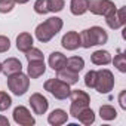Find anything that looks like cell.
<instances>
[{"instance_id":"obj_1","label":"cell","mask_w":126,"mask_h":126,"mask_svg":"<svg viewBox=\"0 0 126 126\" xmlns=\"http://www.w3.org/2000/svg\"><path fill=\"white\" fill-rule=\"evenodd\" d=\"M62 28V19L58 16H52L47 18L45 22L39 24L36 28V37L39 39V42L42 43H47L52 40L53 36H56Z\"/></svg>"},{"instance_id":"obj_2","label":"cell","mask_w":126,"mask_h":126,"mask_svg":"<svg viewBox=\"0 0 126 126\" xmlns=\"http://www.w3.org/2000/svg\"><path fill=\"white\" fill-rule=\"evenodd\" d=\"M80 46L89 49L91 46L105 45L108 40V34L102 27H91L88 30H83L80 34Z\"/></svg>"},{"instance_id":"obj_3","label":"cell","mask_w":126,"mask_h":126,"mask_svg":"<svg viewBox=\"0 0 126 126\" xmlns=\"http://www.w3.org/2000/svg\"><path fill=\"white\" fill-rule=\"evenodd\" d=\"M70 99H71V105H70V114L73 117H77V114L89 107V102H91V96L85 92V91H80V89H71L70 91Z\"/></svg>"},{"instance_id":"obj_4","label":"cell","mask_w":126,"mask_h":126,"mask_svg":"<svg viewBox=\"0 0 126 126\" xmlns=\"http://www.w3.org/2000/svg\"><path fill=\"white\" fill-rule=\"evenodd\" d=\"M28 86H30V79L27 74L19 71V73L8 76V88L14 95H16V96L24 95L28 91Z\"/></svg>"},{"instance_id":"obj_5","label":"cell","mask_w":126,"mask_h":126,"mask_svg":"<svg viewBox=\"0 0 126 126\" xmlns=\"http://www.w3.org/2000/svg\"><path fill=\"white\" fill-rule=\"evenodd\" d=\"M45 91H47L50 95H53L56 99H67L70 95V85L62 82L59 79H49L43 85Z\"/></svg>"},{"instance_id":"obj_6","label":"cell","mask_w":126,"mask_h":126,"mask_svg":"<svg viewBox=\"0 0 126 126\" xmlns=\"http://www.w3.org/2000/svg\"><path fill=\"white\" fill-rule=\"evenodd\" d=\"M114 88V76L110 70L102 68L96 71V80H95V88L99 94H108Z\"/></svg>"},{"instance_id":"obj_7","label":"cell","mask_w":126,"mask_h":126,"mask_svg":"<svg viewBox=\"0 0 126 126\" xmlns=\"http://www.w3.org/2000/svg\"><path fill=\"white\" fill-rule=\"evenodd\" d=\"M88 11H91L94 15H108L110 12L116 11V5L111 0H89Z\"/></svg>"},{"instance_id":"obj_8","label":"cell","mask_w":126,"mask_h":126,"mask_svg":"<svg viewBox=\"0 0 126 126\" xmlns=\"http://www.w3.org/2000/svg\"><path fill=\"white\" fill-rule=\"evenodd\" d=\"M105 22L111 30H119L120 27H123L126 24L125 19V8L116 9L113 12H110L108 15H105Z\"/></svg>"},{"instance_id":"obj_9","label":"cell","mask_w":126,"mask_h":126,"mask_svg":"<svg viewBox=\"0 0 126 126\" xmlns=\"http://www.w3.org/2000/svg\"><path fill=\"white\" fill-rule=\"evenodd\" d=\"M14 120H15V123H18L21 126H33L36 123L34 117L24 105H18L14 110Z\"/></svg>"},{"instance_id":"obj_10","label":"cell","mask_w":126,"mask_h":126,"mask_svg":"<svg viewBox=\"0 0 126 126\" xmlns=\"http://www.w3.org/2000/svg\"><path fill=\"white\" fill-rule=\"evenodd\" d=\"M30 105H31V108H33V111H34V114H45L46 111H47V108H49V102H47V99L42 95V94H33L31 96H30Z\"/></svg>"},{"instance_id":"obj_11","label":"cell","mask_w":126,"mask_h":126,"mask_svg":"<svg viewBox=\"0 0 126 126\" xmlns=\"http://www.w3.org/2000/svg\"><path fill=\"white\" fill-rule=\"evenodd\" d=\"M61 43L62 47L67 50H76L77 47H80V36L76 31H68L67 34H64Z\"/></svg>"},{"instance_id":"obj_12","label":"cell","mask_w":126,"mask_h":126,"mask_svg":"<svg viewBox=\"0 0 126 126\" xmlns=\"http://www.w3.org/2000/svg\"><path fill=\"white\" fill-rule=\"evenodd\" d=\"M28 77L31 79H39L40 76L45 74L46 71V64L45 59H37V61H28Z\"/></svg>"},{"instance_id":"obj_13","label":"cell","mask_w":126,"mask_h":126,"mask_svg":"<svg viewBox=\"0 0 126 126\" xmlns=\"http://www.w3.org/2000/svg\"><path fill=\"white\" fill-rule=\"evenodd\" d=\"M22 70V64L21 61L16 59V58H8L3 64H2V73L8 77L11 74H15V73H19Z\"/></svg>"},{"instance_id":"obj_14","label":"cell","mask_w":126,"mask_h":126,"mask_svg":"<svg viewBox=\"0 0 126 126\" xmlns=\"http://www.w3.org/2000/svg\"><path fill=\"white\" fill-rule=\"evenodd\" d=\"M67 65V58L65 55H62L61 52H52L49 55V67L55 71L58 70H62Z\"/></svg>"},{"instance_id":"obj_15","label":"cell","mask_w":126,"mask_h":126,"mask_svg":"<svg viewBox=\"0 0 126 126\" xmlns=\"http://www.w3.org/2000/svg\"><path fill=\"white\" fill-rule=\"evenodd\" d=\"M56 73H58V74H56V79L65 82V83H68V85H74V83L79 82V73L71 71V70L67 68V67H64L62 70H58Z\"/></svg>"},{"instance_id":"obj_16","label":"cell","mask_w":126,"mask_h":126,"mask_svg":"<svg viewBox=\"0 0 126 126\" xmlns=\"http://www.w3.org/2000/svg\"><path fill=\"white\" fill-rule=\"evenodd\" d=\"M91 61L94 62L95 65H107L111 62V55L108 50H95L92 55H91Z\"/></svg>"},{"instance_id":"obj_17","label":"cell","mask_w":126,"mask_h":126,"mask_svg":"<svg viewBox=\"0 0 126 126\" xmlns=\"http://www.w3.org/2000/svg\"><path fill=\"white\" fill-rule=\"evenodd\" d=\"M67 120H68V114H67L64 110H61V108L53 110V111L47 116V122H49L50 125H53V126L64 125Z\"/></svg>"},{"instance_id":"obj_18","label":"cell","mask_w":126,"mask_h":126,"mask_svg":"<svg viewBox=\"0 0 126 126\" xmlns=\"http://www.w3.org/2000/svg\"><path fill=\"white\" fill-rule=\"evenodd\" d=\"M33 43H34V40H33V36L30 33H21L16 37V47L21 52H27L28 49H31Z\"/></svg>"},{"instance_id":"obj_19","label":"cell","mask_w":126,"mask_h":126,"mask_svg":"<svg viewBox=\"0 0 126 126\" xmlns=\"http://www.w3.org/2000/svg\"><path fill=\"white\" fill-rule=\"evenodd\" d=\"M88 3L89 0H71L70 3V11L73 15H83L88 12Z\"/></svg>"},{"instance_id":"obj_20","label":"cell","mask_w":126,"mask_h":126,"mask_svg":"<svg viewBox=\"0 0 126 126\" xmlns=\"http://www.w3.org/2000/svg\"><path fill=\"white\" fill-rule=\"evenodd\" d=\"M65 67L70 68L71 71L80 73V71L83 70V67H85V61H83V58H80V56H71V58L67 59V65H65Z\"/></svg>"},{"instance_id":"obj_21","label":"cell","mask_w":126,"mask_h":126,"mask_svg":"<svg viewBox=\"0 0 126 126\" xmlns=\"http://www.w3.org/2000/svg\"><path fill=\"white\" fill-rule=\"evenodd\" d=\"M79 122H82L83 125H92L94 122H95V113L89 108V107H86V108H83L79 114H77V117H76Z\"/></svg>"},{"instance_id":"obj_22","label":"cell","mask_w":126,"mask_h":126,"mask_svg":"<svg viewBox=\"0 0 126 126\" xmlns=\"http://www.w3.org/2000/svg\"><path fill=\"white\" fill-rule=\"evenodd\" d=\"M99 116H101V119H104V120H114V119L117 117V111H116L114 107H111V105H102V107L99 108Z\"/></svg>"},{"instance_id":"obj_23","label":"cell","mask_w":126,"mask_h":126,"mask_svg":"<svg viewBox=\"0 0 126 126\" xmlns=\"http://www.w3.org/2000/svg\"><path fill=\"white\" fill-rule=\"evenodd\" d=\"M47 12H61L65 6L64 0H46Z\"/></svg>"},{"instance_id":"obj_24","label":"cell","mask_w":126,"mask_h":126,"mask_svg":"<svg viewBox=\"0 0 126 126\" xmlns=\"http://www.w3.org/2000/svg\"><path fill=\"white\" fill-rule=\"evenodd\" d=\"M113 64H114V67H117V70H119V71L126 73V59H125V55H123L122 52H120L117 56H114Z\"/></svg>"},{"instance_id":"obj_25","label":"cell","mask_w":126,"mask_h":126,"mask_svg":"<svg viewBox=\"0 0 126 126\" xmlns=\"http://www.w3.org/2000/svg\"><path fill=\"white\" fill-rule=\"evenodd\" d=\"M25 53V58H27V61H37V59H43V53L39 50V49H36V47H31V49H28L27 52H24Z\"/></svg>"},{"instance_id":"obj_26","label":"cell","mask_w":126,"mask_h":126,"mask_svg":"<svg viewBox=\"0 0 126 126\" xmlns=\"http://www.w3.org/2000/svg\"><path fill=\"white\" fill-rule=\"evenodd\" d=\"M12 105V99L6 92H0V111H5Z\"/></svg>"},{"instance_id":"obj_27","label":"cell","mask_w":126,"mask_h":126,"mask_svg":"<svg viewBox=\"0 0 126 126\" xmlns=\"http://www.w3.org/2000/svg\"><path fill=\"white\" fill-rule=\"evenodd\" d=\"M15 0H0V14H8L14 9Z\"/></svg>"},{"instance_id":"obj_28","label":"cell","mask_w":126,"mask_h":126,"mask_svg":"<svg viewBox=\"0 0 126 126\" xmlns=\"http://www.w3.org/2000/svg\"><path fill=\"white\" fill-rule=\"evenodd\" d=\"M95 80H96V71H94V70L88 71L86 76H85V85H86L88 88L94 89V88H95Z\"/></svg>"},{"instance_id":"obj_29","label":"cell","mask_w":126,"mask_h":126,"mask_svg":"<svg viewBox=\"0 0 126 126\" xmlns=\"http://www.w3.org/2000/svg\"><path fill=\"white\" fill-rule=\"evenodd\" d=\"M34 11H36V14H40V15L47 14L46 0H36V3H34Z\"/></svg>"},{"instance_id":"obj_30","label":"cell","mask_w":126,"mask_h":126,"mask_svg":"<svg viewBox=\"0 0 126 126\" xmlns=\"http://www.w3.org/2000/svg\"><path fill=\"white\" fill-rule=\"evenodd\" d=\"M9 47H11V40L6 36H0V53L9 50Z\"/></svg>"},{"instance_id":"obj_31","label":"cell","mask_w":126,"mask_h":126,"mask_svg":"<svg viewBox=\"0 0 126 126\" xmlns=\"http://www.w3.org/2000/svg\"><path fill=\"white\" fill-rule=\"evenodd\" d=\"M125 95H126V91H122L120 92V96H119V102H120V107L123 110H126V102H125Z\"/></svg>"},{"instance_id":"obj_32","label":"cell","mask_w":126,"mask_h":126,"mask_svg":"<svg viewBox=\"0 0 126 126\" xmlns=\"http://www.w3.org/2000/svg\"><path fill=\"white\" fill-rule=\"evenodd\" d=\"M0 126H9V120L3 116H0Z\"/></svg>"},{"instance_id":"obj_33","label":"cell","mask_w":126,"mask_h":126,"mask_svg":"<svg viewBox=\"0 0 126 126\" xmlns=\"http://www.w3.org/2000/svg\"><path fill=\"white\" fill-rule=\"evenodd\" d=\"M27 2H30V0H15V3H19V5H24Z\"/></svg>"},{"instance_id":"obj_34","label":"cell","mask_w":126,"mask_h":126,"mask_svg":"<svg viewBox=\"0 0 126 126\" xmlns=\"http://www.w3.org/2000/svg\"><path fill=\"white\" fill-rule=\"evenodd\" d=\"M0 73H2V62H0Z\"/></svg>"}]
</instances>
